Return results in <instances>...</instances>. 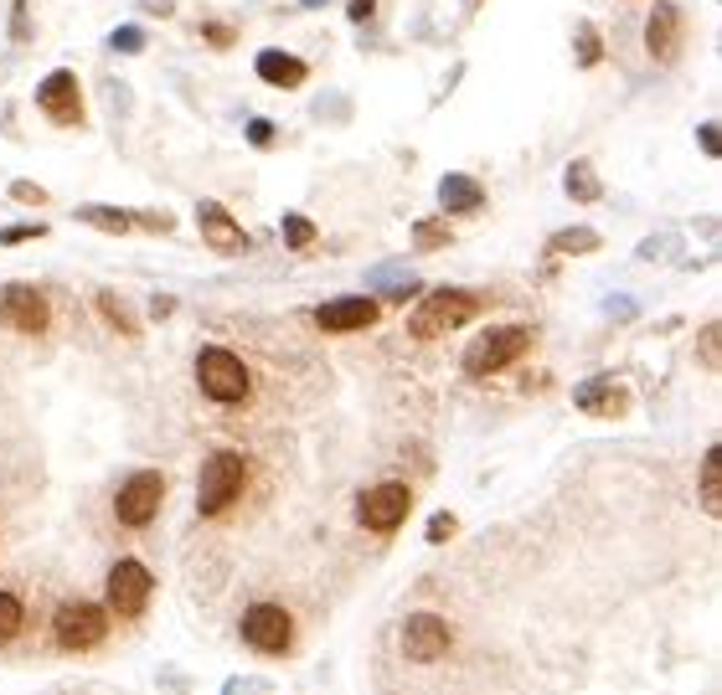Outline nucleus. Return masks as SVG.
<instances>
[{
    "instance_id": "nucleus-1",
    "label": "nucleus",
    "mask_w": 722,
    "mask_h": 695,
    "mask_svg": "<svg viewBox=\"0 0 722 695\" xmlns=\"http://www.w3.org/2000/svg\"><path fill=\"white\" fill-rule=\"evenodd\" d=\"M243 489H248V459H243L238 448H217L202 464V474H196V516L223 520L243 500Z\"/></svg>"
},
{
    "instance_id": "nucleus-2",
    "label": "nucleus",
    "mask_w": 722,
    "mask_h": 695,
    "mask_svg": "<svg viewBox=\"0 0 722 695\" xmlns=\"http://www.w3.org/2000/svg\"><path fill=\"white\" fill-rule=\"evenodd\" d=\"M475 310H481V299L465 294V289H434L419 310L408 314V335H413V341H439V335L470 325Z\"/></svg>"
},
{
    "instance_id": "nucleus-3",
    "label": "nucleus",
    "mask_w": 722,
    "mask_h": 695,
    "mask_svg": "<svg viewBox=\"0 0 722 695\" xmlns=\"http://www.w3.org/2000/svg\"><path fill=\"white\" fill-rule=\"evenodd\" d=\"M52 639L58 650L68 654H89L109 639V608L89 603V598H68V603L52 613Z\"/></svg>"
},
{
    "instance_id": "nucleus-4",
    "label": "nucleus",
    "mask_w": 722,
    "mask_h": 695,
    "mask_svg": "<svg viewBox=\"0 0 722 695\" xmlns=\"http://www.w3.org/2000/svg\"><path fill=\"white\" fill-rule=\"evenodd\" d=\"M527 351H532V330L527 325H491L481 341L465 351V376L485 382V376H496V371L516 366Z\"/></svg>"
},
{
    "instance_id": "nucleus-5",
    "label": "nucleus",
    "mask_w": 722,
    "mask_h": 695,
    "mask_svg": "<svg viewBox=\"0 0 722 695\" xmlns=\"http://www.w3.org/2000/svg\"><path fill=\"white\" fill-rule=\"evenodd\" d=\"M196 386L207 392L212 402H223V407H233V402L248 397V366H243V355H233L227 345H202L196 351Z\"/></svg>"
},
{
    "instance_id": "nucleus-6",
    "label": "nucleus",
    "mask_w": 722,
    "mask_h": 695,
    "mask_svg": "<svg viewBox=\"0 0 722 695\" xmlns=\"http://www.w3.org/2000/svg\"><path fill=\"white\" fill-rule=\"evenodd\" d=\"M161 505H166V474L135 469L120 485V495H114V520L130 526V531H140V526H151V520L161 516Z\"/></svg>"
},
{
    "instance_id": "nucleus-7",
    "label": "nucleus",
    "mask_w": 722,
    "mask_h": 695,
    "mask_svg": "<svg viewBox=\"0 0 722 695\" xmlns=\"http://www.w3.org/2000/svg\"><path fill=\"white\" fill-rule=\"evenodd\" d=\"M151 592H155L151 567L135 562V557L114 562V567H109V588H104L109 619H140V613L151 608Z\"/></svg>"
},
{
    "instance_id": "nucleus-8",
    "label": "nucleus",
    "mask_w": 722,
    "mask_h": 695,
    "mask_svg": "<svg viewBox=\"0 0 722 695\" xmlns=\"http://www.w3.org/2000/svg\"><path fill=\"white\" fill-rule=\"evenodd\" d=\"M408 510H413V489L398 485V479L367 489V495L357 500V520L367 526V531H377V536H392V531H398V526L408 520Z\"/></svg>"
},
{
    "instance_id": "nucleus-9",
    "label": "nucleus",
    "mask_w": 722,
    "mask_h": 695,
    "mask_svg": "<svg viewBox=\"0 0 722 695\" xmlns=\"http://www.w3.org/2000/svg\"><path fill=\"white\" fill-rule=\"evenodd\" d=\"M243 644H254L258 654H289L295 644V619L279 603H254L243 613Z\"/></svg>"
},
{
    "instance_id": "nucleus-10",
    "label": "nucleus",
    "mask_w": 722,
    "mask_h": 695,
    "mask_svg": "<svg viewBox=\"0 0 722 695\" xmlns=\"http://www.w3.org/2000/svg\"><path fill=\"white\" fill-rule=\"evenodd\" d=\"M0 320L11 330H21V335H42L52 325V304H47V294L37 283H6L0 289Z\"/></svg>"
},
{
    "instance_id": "nucleus-11",
    "label": "nucleus",
    "mask_w": 722,
    "mask_h": 695,
    "mask_svg": "<svg viewBox=\"0 0 722 695\" xmlns=\"http://www.w3.org/2000/svg\"><path fill=\"white\" fill-rule=\"evenodd\" d=\"M454 644L450 623L439 619V613H408L403 619V654L408 660H419V665H434V660H444Z\"/></svg>"
},
{
    "instance_id": "nucleus-12",
    "label": "nucleus",
    "mask_w": 722,
    "mask_h": 695,
    "mask_svg": "<svg viewBox=\"0 0 722 695\" xmlns=\"http://www.w3.org/2000/svg\"><path fill=\"white\" fill-rule=\"evenodd\" d=\"M382 320V304L372 294H347V299H331L316 310V325L326 335H357V330H372Z\"/></svg>"
},
{
    "instance_id": "nucleus-13",
    "label": "nucleus",
    "mask_w": 722,
    "mask_h": 695,
    "mask_svg": "<svg viewBox=\"0 0 722 695\" xmlns=\"http://www.w3.org/2000/svg\"><path fill=\"white\" fill-rule=\"evenodd\" d=\"M681 42H687V15H681V6L661 0V6L650 11V21H646V52L656 62H677Z\"/></svg>"
},
{
    "instance_id": "nucleus-14",
    "label": "nucleus",
    "mask_w": 722,
    "mask_h": 695,
    "mask_svg": "<svg viewBox=\"0 0 722 695\" xmlns=\"http://www.w3.org/2000/svg\"><path fill=\"white\" fill-rule=\"evenodd\" d=\"M37 104L52 124H83V93H78V77L68 68H58L52 77H42V89H37Z\"/></svg>"
},
{
    "instance_id": "nucleus-15",
    "label": "nucleus",
    "mask_w": 722,
    "mask_h": 695,
    "mask_svg": "<svg viewBox=\"0 0 722 695\" xmlns=\"http://www.w3.org/2000/svg\"><path fill=\"white\" fill-rule=\"evenodd\" d=\"M196 227H202V242H212V252H223V258L248 252V232L227 217L223 201H202V207H196Z\"/></svg>"
},
{
    "instance_id": "nucleus-16",
    "label": "nucleus",
    "mask_w": 722,
    "mask_h": 695,
    "mask_svg": "<svg viewBox=\"0 0 722 695\" xmlns=\"http://www.w3.org/2000/svg\"><path fill=\"white\" fill-rule=\"evenodd\" d=\"M573 402H578L584 413H594V417H619L625 407H630V392H625L615 376H599V382L578 386V397H573Z\"/></svg>"
},
{
    "instance_id": "nucleus-17",
    "label": "nucleus",
    "mask_w": 722,
    "mask_h": 695,
    "mask_svg": "<svg viewBox=\"0 0 722 695\" xmlns=\"http://www.w3.org/2000/svg\"><path fill=\"white\" fill-rule=\"evenodd\" d=\"M254 73L269 83V89H300L305 77H310V68H305L295 52H279V46H269V52H258Z\"/></svg>"
},
{
    "instance_id": "nucleus-18",
    "label": "nucleus",
    "mask_w": 722,
    "mask_h": 695,
    "mask_svg": "<svg viewBox=\"0 0 722 695\" xmlns=\"http://www.w3.org/2000/svg\"><path fill=\"white\" fill-rule=\"evenodd\" d=\"M439 201H444V211H481L485 186L475 176H444L439 180Z\"/></svg>"
},
{
    "instance_id": "nucleus-19",
    "label": "nucleus",
    "mask_w": 722,
    "mask_h": 695,
    "mask_svg": "<svg viewBox=\"0 0 722 695\" xmlns=\"http://www.w3.org/2000/svg\"><path fill=\"white\" fill-rule=\"evenodd\" d=\"M702 510L722 516V448L702 454Z\"/></svg>"
},
{
    "instance_id": "nucleus-20",
    "label": "nucleus",
    "mask_w": 722,
    "mask_h": 695,
    "mask_svg": "<svg viewBox=\"0 0 722 695\" xmlns=\"http://www.w3.org/2000/svg\"><path fill=\"white\" fill-rule=\"evenodd\" d=\"M21 629H27V603H21V592L0 588V644L21 639Z\"/></svg>"
},
{
    "instance_id": "nucleus-21",
    "label": "nucleus",
    "mask_w": 722,
    "mask_h": 695,
    "mask_svg": "<svg viewBox=\"0 0 722 695\" xmlns=\"http://www.w3.org/2000/svg\"><path fill=\"white\" fill-rule=\"evenodd\" d=\"M568 196H573V201H599V196H604V186H599V176H594V165H588V160H573L568 165Z\"/></svg>"
},
{
    "instance_id": "nucleus-22",
    "label": "nucleus",
    "mask_w": 722,
    "mask_h": 695,
    "mask_svg": "<svg viewBox=\"0 0 722 695\" xmlns=\"http://www.w3.org/2000/svg\"><path fill=\"white\" fill-rule=\"evenodd\" d=\"M78 222H89V227H99V232H130V227H135V217H130V211H114V207H83L78 211Z\"/></svg>"
},
{
    "instance_id": "nucleus-23",
    "label": "nucleus",
    "mask_w": 722,
    "mask_h": 695,
    "mask_svg": "<svg viewBox=\"0 0 722 695\" xmlns=\"http://www.w3.org/2000/svg\"><path fill=\"white\" fill-rule=\"evenodd\" d=\"M285 242L295 252H310L320 242V232H316V222H310V217H300V211H289L285 217Z\"/></svg>"
},
{
    "instance_id": "nucleus-24",
    "label": "nucleus",
    "mask_w": 722,
    "mask_h": 695,
    "mask_svg": "<svg viewBox=\"0 0 722 695\" xmlns=\"http://www.w3.org/2000/svg\"><path fill=\"white\" fill-rule=\"evenodd\" d=\"M413 242L434 252V248H444V242H454V232L444 217H423V222H413Z\"/></svg>"
},
{
    "instance_id": "nucleus-25",
    "label": "nucleus",
    "mask_w": 722,
    "mask_h": 695,
    "mask_svg": "<svg viewBox=\"0 0 722 695\" xmlns=\"http://www.w3.org/2000/svg\"><path fill=\"white\" fill-rule=\"evenodd\" d=\"M99 314H104V320H109V325H114V330H124V335H140L135 314H130V304H124V299H114V294H99Z\"/></svg>"
},
{
    "instance_id": "nucleus-26",
    "label": "nucleus",
    "mask_w": 722,
    "mask_h": 695,
    "mask_svg": "<svg viewBox=\"0 0 722 695\" xmlns=\"http://www.w3.org/2000/svg\"><path fill=\"white\" fill-rule=\"evenodd\" d=\"M599 248V232L594 227H568V232L553 237V252H594Z\"/></svg>"
},
{
    "instance_id": "nucleus-27",
    "label": "nucleus",
    "mask_w": 722,
    "mask_h": 695,
    "mask_svg": "<svg viewBox=\"0 0 722 695\" xmlns=\"http://www.w3.org/2000/svg\"><path fill=\"white\" fill-rule=\"evenodd\" d=\"M599 58H604L599 31H594V27H578V62H584V68H594Z\"/></svg>"
},
{
    "instance_id": "nucleus-28",
    "label": "nucleus",
    "mask_w": 722,
    "mask_h": 695,
    "mask_svg": "<svg viewBox=\"0 0 722 695\" xmlns=\"http://www.w3.org/2000/svg\"><path fill=\"white\" fill-rule=\"evenodd\" d=\"M47 227L42 222H31V227H0V242L6 248H21V242H42Z\"/></svg>"
},
{
    "instance_id": "nucleus-29",
    "label": "nucleus",
    "mask_w": 722,
    "mask_h": 695,
    "mask_svg": "<svg viewBox=\"0 0 722 695\" xmlns=\"http://www.w3.org/2000/svg\"><path fill=\"white\" fill-rule=\"evenodd\" d=\"M233 37H238V31L227 27V21H207V27H202V42L217 46V52H227V46H233Z\"/></svg>"
},
{
    "instance_id": "nucleus-30",
    "label": "nucleus",
    "mask_w": 722,
    "mask_h": 695,
    "mask_svg": "<svg viewBox=\"0 0 722 695\" xmlns=\"http://www.w3.org/2000/svg\"><path fill=\"white\" fill-rule=\"evenodd\" d=\"M454 531H460V520H454L450 510H439V516L429 520V541H434V547H444V541H450Z\"/></svg>"
},
{
    "instance_id": "nucleus-31",
    "label": "nucleus",
    "mask_w": 722,
    "mask_h": 695,
    "mask_svg": "<svg viewBox=\"0 0 722 695\" xmlns=\"http://www.w3.org/2000/svg\"><path fill=\"white\" fill-rule=\"evenodd\" d=\"M702 361H708V371H718V361H722V330L718 325H708V335H702Z\"/></svg>"
},
{
    "instance_id": "nucleus-32",
    "label": "nucleus",
    "mask_w": 722,
    "mask_h": 695,
    "mask_svg": "<svg viewBox=\"0 0 722 695\" xmlns=\"http://www.w3.org/2000/svg\"><path fill=\"white\" fill-rule=\"evenodd\" d=\"M11 196L21 201V207H42L47 201V191L42 186H31V180H11Z\"/></svg>"
},
{
    "instance_id": "nucleus-33",
    "label": "nucleus",
    "mask_w": 722,
    "mask_h": 695,
    "mask_svg": "<svg viewBox=\"0 0 722 695\" xmlns=\"http://www.w3.org/2000/svg\"><path fill=\"white\" fill-rule=\"evenodd\" d=\"M114 46H120V52H140V46H145V31H140V27H120V31H114Z\"/></svg>"
},
{
    "instance_id": "nucleus-34",
    "label": "nucleus",
    "mask_w": 722,
    "mask_h": 695,
    "mask_svg": "<svg viewBox=\"0 0 722 695\" xmlns=\"http://www.w3.org/2000/svg\"><path fill=\"white\" fill-rule=\"evenodd\" d=\"M248 145H258V149L274 145V124H269V118H254V124H248Z\"/></svg>"
},
{
    "instance_id": "nucleus-35",
    "label": "nucleus",
    "mask_w": 722,
    "mask_h": 695,
    "mask_svg": "<svg viewBox=\"0 0 722 695\" xmlns=\"http://www.w3.org/2000/svg\"><path fill=\"white\" fill-rule=\"evenodd\" d=\"M372 11H377V0H347V15L357 21V27L361 21H372Z\"/></svg>"
},
{
    "instance_id": "nucleus-36",
    "label": "nucleus",
    "mask_w": 722,
    "mask_h": 695,
    "mask_svg": "<svg viewBox=\"0 0 722 695\" xmlns=\"http://www.w3.org/2000/svg\"><path fill=\"white\" fill-rule=\"evenodd\" d=\"M702 149H708V155H718V129H712V124H702Z\"/></svg>"
},
{
    "instance_id": "nucleus-37",
    "label": "nucleus",
    "mask_w": 722,
    "mask_h": 695,
    "mask_svg": "<svg viewBox=\"0 0 722 695\" xmlns=\"http://www.w3.org/2000/svg\"><path fill=\"white\" fill-rule=\"evenodd\" d=\"M300 6H310V11H320V6H326V0H300Z\"/></svg>"
},
{
    "instance_id": "nucleus-38",
    "label": "nucleus",
    "mask_w": 722,
    "mask_h": 695,
    "mask_svg": "<svg viewBox=\"0 0 722 695\" xmlns=\"http://www.w3.org/2000/svg\"><path fill=\"white\" fill-rule=\"evenodd\" d=\"M465 6H481V0H465Z\"/></svg>"
}]
</instances>
